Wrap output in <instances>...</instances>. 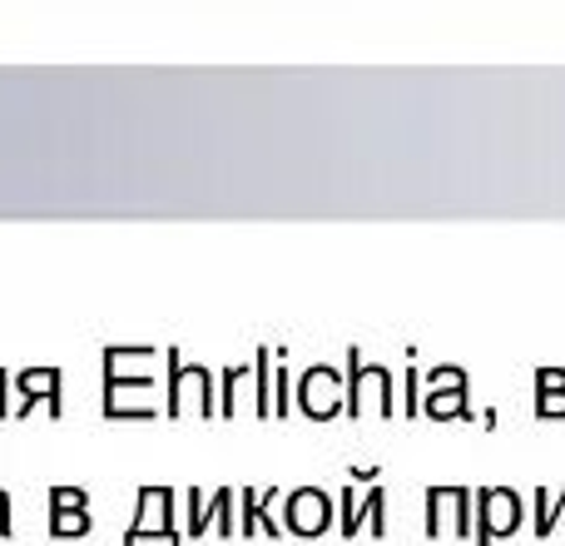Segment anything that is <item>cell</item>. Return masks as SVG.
I'll return each mask as SVG.
<instances>
[{"label": "cell", "mask_w": 565, "mask_h": 546, "mask_svg": "<svg viewBox=\"0 0 565 546\" xmlns=\"http://www.w3.org/2000/svg\"><path fill=\"white\" fill-rule=\"evenodd\" d=\"M471 517H477V546H491L497 537H511L521 527V502L507 487H481L471 492Z\"/></svg>", "instance_id": "6da1fadb"}, {"label": "cell", "mask_w": 565, "mask_h": 546, "mask_svg": "<svg viewBox=\"0 0 565 546\" xmlns=\"http://www.w3.org/2000/svg\"><path fill=\"white\" fill-rule=\"evenodd\" d=\"M282 527L298 532V537H318V532L332 527V502L318 487H298L282 502Z\"/></svg>", "instance_id": "7a4b0ae2"}, {"label": "cell", "mask_w": 565, "mask_h": 546, "mask_svg": "<svg viewBox=\"0 0 565 546\" xmlns=\"http://www.w3.org/2000/svg\"><path fill=\"white\" fill-rule=\"evenodd\" d=\"M382 512H387V492H382L377 482H372V492H367V502H362V507H358V497H352V492H342V537H358L362 522H372V537H382V532H387Z\"/></svg>", "instance_id": "3957f363"}, {"label": "cell", "mask_w": 565, "mask_h": 546, "mask_svg": "<svg viewBox=\"0 0 565 546\" xmlns=\"http://www.w3.org/2000/svg\"><path fill=\"white\" fill-rule=\"evenodd\" d=\"M348 368H352V382L342 388V392H348V418H362L358 392H362V378H367V358L352 348V353H348ZM372 388H377V408H382V412H397V408H392V382H387V372H382V368H372Z\"/></svg>", "instance_id": "277c9868"}, {"label": "cell", "mask_w": 565, "mask_h": 546, "mask_svg": "<svg viewBox=\"0 0 565 546\" xmlns=\"http://www.w3.org/2000/svg\"><path fill=\"white\" fill-rule=\"evenodd\" d=\"M422 412H427V418H437V422H447V418H461L467 422L471 418V402H467V372H457V378H451V388H431L427 392V402H422Z\"/></svg>", "instance_id": "5b68a950"}, {"label": "cell", "mask_w": 565, "mask_h": 546, "mask_svg": "<svg viewBox=\"0 0 565 546\" xmlns=\"http://www.w3.org/2000/svg\"><path fill=\"white\" fill-rule=\"evenodd\" d=\"M536 418H565V372L561 368L536 372Z\"/></svg>", "instance_id": "8992f818"}, {"label": "cell", "mask_w": 565, "mask_h": 546, "mask_svg": "<svg viewBox=\"0 0 565 546\" xmlns=\"http://www.w3.org/2000/svg\"><path fill=\"white\" fill-rule=\"evenodd\" d=\"M531 502H536V537H551V532H565V492H561V507L556 512H551V492L546 487H536V497H531Z\"/></svg>", "instance_id": "52a82bcc"}, {"label": "cell", "mask_w": 565, "mask_h": 546, "mask_svg": "<svg viewBox=\"0 0 565 546\" xmlns=\"http://www.w3.org/2000/svg\"><path fill=\"white\" fill-rule=\"evenodd\" d=\"M402 412H407V418H417V412H422V402H417V368H407V402H402Z\"/></svg>", "instance_id": "ba28073f"}]
</instances>
